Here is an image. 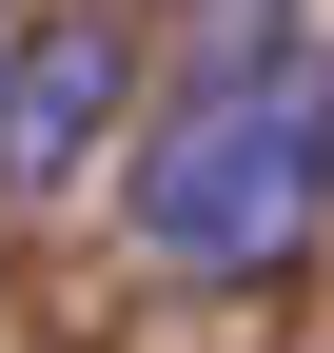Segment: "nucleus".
<instances>
[{
    "mask_svg": "<svg viewBox=\"0 0 334 353\" xmlns=\"http://www.w3.org/2000/svg\"><path fill=\"white\" fill-rule=\"evenodd\" d=\"M118 118H138V0H0V196L99 176Z\"/></svg>",
    "mask_w": 334,
    "mask_h": 353,
    "instance_id": "obj_2",
    "label": "nucleus"
},
{
    "mask_svg": "<svg viewBox=\"0 0 334 353\" xmlns=\"http://www.w3.org/2000/svg\"><path fill=\"white\" fill-rule=\"evenodd\" d=\"M118 216H138V255L197 275V294L295 275L315 216H334V39H236V59H197L177 99L138 118V157H118Z\"/></svg>",
    "mask_w": 334,
    "mask_h": 353,
    "instance_id": "obj_1",
    "label": "nucleus"
}]
</instances>
